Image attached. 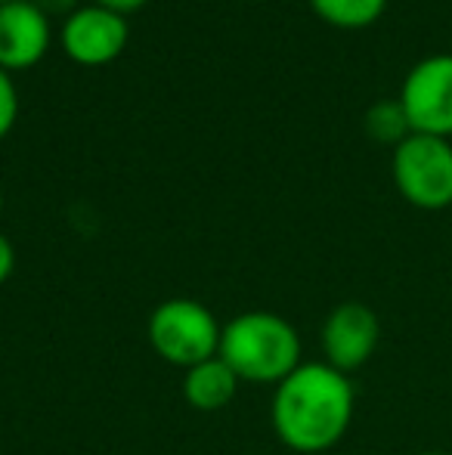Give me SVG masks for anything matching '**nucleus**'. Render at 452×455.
I'll return each mask as SVG.
<instances>
[{"mask_svg": "<svg viewBox=\"0 0 452 455\" xmlns=\"http://www.w3.org/2000/svg\"><path fill=\"white\" fill-rule=\"evenodd\" d=\"M353 384L335 365L301 363L276 384L270 421L289 450L313 455L326 452L347 434L353 421Z\"/></svg>", "mask_w": 452, "mask_h": 455, "instance_id": "obj_1", "label": "nucleus"}, {"mask_svg": "<svg viewBox=\"0 0 452 455\" xmlns=\"http://www.w3.org/2000/svg\"><path fill=\"white\" fill-rule=\"evenodd\" d=\"M218 356L239 375V381L273 387L304 363L297 329L270 310H248L229 319L220 331Z\"/></svg>", "mask_w": 452, "mask_h": 455, "instance_id": "obj_2", "label": "nucleus"}, {"mask_svg": "<svg viewBox=\"0 0 452 455\" xmlns=\"http://www.w3.org/2000/svg\"><path fill=\"white\" fill-rule=\"evenodd\" d=\"M220 331H224V325L218 323V316L195 298L162 300L146 325V338H149L152 350L164 363L180 365L183 371L218 356Z\"/></svg>", "mask_w": 452, "mask_h": 455, "instance_id": "obj_3", "label": "nucleus"}, {"mask_svg": "<svg viewBox=\"0 0 452 455\" xmlns=\"http://www.w3.org/2000/svg\"><path fill=\"white\" fill-rule=\"evenodd\" d=\"M393 183L400 196L422 211L452 204V146L443 137L409 133L393 149Z\"/></svg>", "mask_w": 452, "mask_h": 455, "instance_id": "obj_4", "label": "nucleus"}, {"mask_svg": "<svg viewBox=\"0 0 452 455\" xmlns=\"http://www.w3.org/2000/svg\"><path fill=\"white\" fill-rule=\"evenodd\" d=\"M412 133L452 137V53H437L412 66L400 91Z\"/></svg>", "mask_w": 452, "mask_h": 455, "instance_id": "obj_5", "label": "nucleus"}, {"mask_svg": "<svg viewBox=\"0 0 452 455\" xmlns=\"http://www.w3.org/2000/svg\"><path fill=\"white\" fill-rule=\"evenodd\" d=\"M131 41L127 16L112 12L106 6L84 4L59 25V47L72 62L87 68L109 66L124 53Z\"/></svg>", "mask_w": 452, "mask_h": 455, "instance_id": "obj_6", "label": "nucleus"}, {"mask_svg": "<svg viewBox=\"0 0 452 455\" xmlns=\"http://www.w3.org/2000/svg\"><path fill=\"white\" fill-rule=\"evenodd\" d=\"M381 341V323L372 307L360 300H344L322 323V354L338 371H353L372 360Z\"/></svg>", "mask_w": 452, "mask_h": 455, "instance_id": "obj_7", "label": "nucleus"}, {"mask_svg": "<svg viewBox=\"0 0 452 455\" xmlns=\"http://www.w3.org/2000/svg\"><path fill=\"white\" fill-rule=\"evenodd\" d=\"M53 47V25L31 0L0 4V68L10 75L35 68Z\"/></svg>", "mask_w": 452, "mask_h": 455, "instance_id": "obj_8", "label": "nucleus"}, {"mask_svg": "<svg viewBox=\"0 0 452 455\" xmlns=\"http://www.w3.org/2000/svg\"><path fill=\"white\" fill-rule=\"evenodd\" d=\"M239 384V375L220 356H214L183 371V400L195 412H220L235 400Z\"/></svg>", "mask_w": 452, "mask_h": 455, "instance_id": "obj_9", "label": "nucleus"}, {"mask_svg": "<svg viewBox=\"0 0 452 455\" xmlns=\"http://www.w3.org/2000/svg\"><path fill=\"white\" fill-rule=\"evenodd\" d=\"M310 10L335 28H369L381 19L387 0H307Z\"/></svg>", "mask_w": 452, "mask_h": 455, "instance_id": "obj_10", "label": "nucleus"}, {"mask_svg": "<svg viewBox=\"0 0 452 455\" xmlns=\"http://www.w3.org/2000/svg\"><path fill=\"white\" fill-rule=\"evenodd\" d=\"M362 127H366L369 140H375L381 146H393V149L412 133L409 115H406L400 100H378L375 106H369Z\"/></svg>", "mask_w": 452, "mask_h": 455, "instance_id": "obj_11", "label": "nucleus"}, {"mask_svg": "<svg viewBox=\"0 0 452 455\" xmlns=\"http://www.w3.org/2000/svg\"><path fill=\"white\" fill-rule=\"evenodd\" d=\"M19 121V91L16 81H12L10 72L0 68V140L10 137V131Z\"/></svg>", "mask_w": 452, "mask_h": 455, "instance_id": "obj_12", "label": "nucleus"}, {"mask_svg": "<svg viewBox=\"0 0 452 455\" xmlns=\"http://www.w3.org/2000/svg\"><path fill=\"white\" fill-rule=\"evenodd\" d=\"M31 4H35L47 19H62V22H66V19L81 6V0H31Z\"/></svg>", "mask_w": 452, "mask_h": 455, "instance_id": "obj_13", "label": "nucleus"}, {"mask_svg": "<svg viewBox=\"0 0 452 455\" xmlns=\"http://www.w3.org/2000/svg\"><path fill=\"white\" fill-rule=\"evenodd\" d=\"M12 270H16V248H12L10 235L0 233V285L10 279Z\"/></svg>", "mask_w": 452, "mask_h": 455, "instance_id": "obj_14", "label": "nucleus"}, {"mask_svg": "<svg viewBox=\"0 0 452 455\" xmlns=\"http://www.w3.org/2000/svg\"><path fill=\"white\" fill-rule=\"evenodd\" d=\"M91 4H97V6H106V10H112V12H121V16H131V12H137V10H143L149 0H91Z\"/></svg>", "mask_w": 452, "mask_h": 455, "instance_id": "obj_15", "label": "nucleus"}, {"mask_svg": "<svg viewBox=\"0 0 452 455\" xmlns=\"http://www.w3.org/2000/svg\"><path fill=\"white\" fill-rule=\"evenodd\" d=\"M416 455H449V452H416Z\"/></svg>", "mask_w": 452, "mask_h": 455, "instance_id": "obj_16", "label": "nucleus"}, {"mask_svg": "<svg viewBox=\"0 0 452 455\" xmlns=\"http://www.w3.org/2000/svg\"><path fill=\"white\" fill-rule=\"evenodd\" d=\"M0 211H4V192H0Z\"/></svg>", "mask_w": 452, "mask_h": 455, "instance_id": "obj_17", "label": "nucleus"}, {"mask_svg": "<svg viewBox=\"0 0 452 455\" xmlns=\"http://www.w3.org/2000/svg\"><path fill=\"white\" fill-rule=\"evenodd\" d=\"M0 4H10V0H0Z\"/></svg>", "mask_w": 452, "mask_h": 455, "instance_id": "obj_18", "label": "nucleus"}]
</instances>
